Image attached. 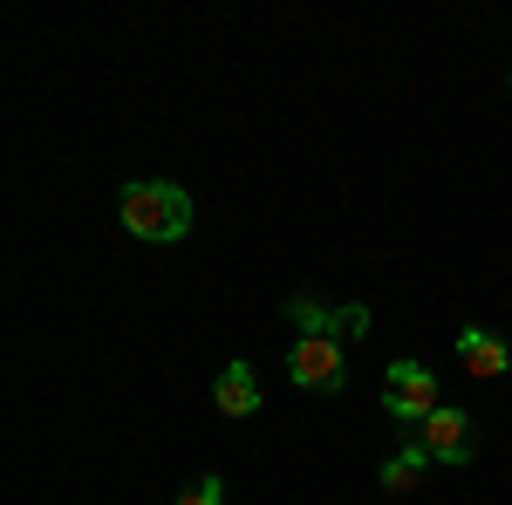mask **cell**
<instances>
[{"mask_svg": "<svg viewBox=\"0 0 512 505\" xmlns=\"http://www.w3.org/2000/svg\"><path fill=\"white\" fill-rule=\"evenodd\" d=\"M117 219H123V233H130V239L171 246V239L192 233V198H185V185H164V178H137V185H123Z\"/></svg>", "mask_w": 512, "mask_h": 505, "instance_id": "6da1fadb", "label": "cell"}, {"mask_svg": "<svg viewBox=\"0 0 512 505\" xmlns=\"http://www.w3.org/2000/svg\"><path fill=\"white\" fill-rule=\"evenodd\" d=\"M383 410L403 417V424L437 417V410H444V403H437V376L424 362H390V376H383Z\"/></svg>", "mask_w": 512, "mask_h": 505, "instance_id": "7a4b0ae2", "label": "cell"}, {"mask_svg": "<svg viewBox=\"0 0 512 505\" xmlns=\"http://www.w3.org/2000/svg\"><path fill=\"white\" fill-rule=\"evenodd\" d=\"M287 376H294L301 389H315V396H335L342 376H349L342 342H335V335H301V342L287 349Z\"/></svg>", "mask_w": 512, "mask_h": 505, "instance_id": "3957f363", "label": "cell"}, {"mask_svg": "<svg viewBox=\"0 0 512 505\" xmlns=\"http://www.w3.org/2000/svg\"><path fill=\"white\" fill-rule=\"evenodd\" d=\"M424 451H431V465H472V451H478V424H472V410H458V403H444L437 417H424Z\"/></svg>", "mask_w": 512, "mask_h": 505, "instance_id": "277c9868", "label": "cell"}, {"mask_svg": "<svg viewBox=\"0 0 512 505\" xmlns=\"http://www.w3.org/2000/svg\"><path fill=\"white\" fill-rule=\"evenodd\" d=\"M212 403H219V417H260V376L246 362H226L212 383Z\"/></svg>", "mask_w": 512, "mask_h": 505, "instance_id": "5b68a950", "label": "cell"}, {"mask_svg": "<svg viewBox=\"0 0 512 505\" xmlns=\"http://www.w3.org/2000/svg\"><path fill=\"white\" fill-rule=\"evenodd\" d=\"M458 362H465L472 376L492 383V376H506V369H512V349L492 335V328H458Z\"/></svg>", "mask_w": 512, "mask_h": 505, "instance_id": "8992f818", "label": "cell"}, {"mask_svg": "<svg viewBox=\"0 0 512 505\" xmlns=\"http://www.w3.org/2000/svg\"><path fill=\"white\" fill-rule=\"evenodd\" d=\"M424 465H431V451L424 444H403L390 465H383V492H417L424 485Z\"/></svg>", "mask_w": 512, "mask_h": 505, "instance_id": "52a82bcc", "label": "cell"}, {"mask_svg": "<svg viewBox=\"0 0 512 505\" xmlns=\"http://www.w3.org/2000/svg\"><path fill=\"white\" fill-rule=\"evenodd\" d=\"M294 321H301L308 335H335V308L315 301V294H294Z\"/></svg>", "mask_w": 512, "mask_h": 505, "instance_id": "ba28073f", "label": "cell"}, {"mask_svg": "<svg viewBox=\"0 0 512 505\" xmlns=\"http://www.w3.org/2000/svg\"><path fill=\"white\" fill-rule=\"evenodd\" d=\"M171 505H226V485H219V478L205 471V478H192V485H185V492H178Z\"/></svg>", "mask_w": 512, "mask_h": 505, "instance_id": "9c48e42d", "label": "cell"}, {"mask_svg": "<svg viewBox=\"0 0 512 505\" xmlns=\"http://www.w3.org/2000/svg\"><path fill=\"white\" fill-rule=\"evenodd\" d=\"M369 335V308H335V342H355Z\"/></svg>", "mask_w": 512, "mask_h": 505, "instance_id": "30bf717a", "label": "cell"}]
</instances>
